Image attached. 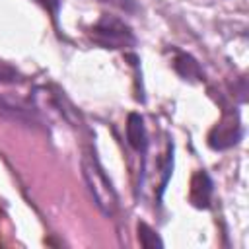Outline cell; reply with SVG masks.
<instances>
[{
    "mask_svg": "<svg viewBox=\"0 0 249 249\" xmlns=\"http://www.w3.org/2000/svg\"><path fill=\"white\" fill-rule=\"evenodd\" d=\"M82 175H84L88 191H89L95 206L101 210V214L113 216L119 208V196H117L107 173L103 171V167L99 165L97 158L91 152H86L82 156Z\"/></svg>",
    "mask_w": 249,
    "mask_h": 249,
    "instance_id": "1",
    "label": "cell"
},
{
    "mask_svg": "<svg viewBox=\"0 0 249 249\" xmlns=\"http://www.w3.org/2000/svg\"><path fill=\"white\" fill-rule=\"evenodd\" d=\"M91 39L103 49H128L136 45L132 29L115 16H101L91 27Z\"/></svg>",
    "mask_w": 249,
    "mask_h": 249,
    "instance_id": "2",
    "label": "cell"
},
{
    "mask_svg": "<svg viewBox=\"0 0 249 249\" xmlns=\"http://www.w3.org/2000/svg\"><path fill=\"white\" fill-rule=\"evenodd\" d=\"M241 134L243 130L237 111H226L208 132V146L212 150H228L241 140Z\"/></svg>",
    "mask_w": 249,
    "mask_h": 249,
    "instance_id": "3",
    "label": "cell"
},
{
    "mask_svg": "<svg viewBox=\"0 0 249 249\" xmlns=\"http://www.w3.org/2000/svg\"><path fill=\"white\" fill-rule=\"evenodd\" d=\"M0 115L8 117L12 121L23 123L27 126L39 123V117L31 107H27L21 101H12V99H6V97H0Z\"/></svg>",
    "mask_w": 249,
    "mask_h": 249,
    "instance_id": "4",
    "label": "cell"
},
{
    "mask_svg": "<svg viewBox=\"0 0 249 249\" xmlns=\"http://www.w3.org/2000/svg\"><path fill=\"white\" fill-rule=\"evenodd\" d=\"M191 202L196 208H208L212 200V181L204 171H196L191 179Z\"/></svg>",
    "mask_w": 249,
    "mask_h": 249,
    "instance_id": "5",
    "label": "cell"
},
{
    "mask_svg": "<svg viewBox=\"0 0 249 249\" xmlns=\"http://www.w3.org/2000/svg\"><path fill=\"white\" fill-rule=\"evenodd\" d=\"M126 140L136 152H146L148 148V134L144 121L138 113H130L126 121Z\"/></svg>",
    "mask_w": 249,
    "mask_h": 249,
    "instance_id": "6",
    "label": "cell"
},
{
    "mask_svg": "<svg viewBox=\"0 0 249 249\" xmlns=\"http://www.w3.org/2000/svg\"><path fill=\"white\" fill-rule=\"evenodd\" d=\"M173 68H175L177 74L183 76L185 80H200V78H202V70H200L198 62H196L191 54H187V53H181V51L175 53Z\"/></svg>",
    "mask_w": 249,
    "mask_h": 249,
    "instance_id": "7",
    "label": "cell"
},
{
    "mask_svg": "<svg viewBox=\"0 0 249 249\" xmlns=\"http://www.w3.org/2000/svg\"><path fill=\"white\" fill-rule=\"evenodd\" d=\"M136 230H138V241H140V245H142V247H146V249L163 247V241L160 239L158 231H154L146 222H138Z\"/></svg>",
    "mask_w": 249,
    "mask_h": 249,
    "instance_id": "8",
    "label": "cell"
},
{
    "mask_svg": "<svg viewBox=\"0 0 249 249\" xmlns=\"http://www.w3.org/2000/svg\"><path fill=\"white\" fill-rule=\"evenodd\" d=\"M18 70L6 62H0V84H14L18 82Z\"/></svg>",
    "mask_w": 249,
    "mask_h": 249,
    "instance_id": "9",
    "label": "cell"
},
{
    "mask_svg": "<svg viewBox=\"0 0 249 249\" xmlns=\"http://www.w3.org/2000/svg\"><path fill=\"white\" fill-rule=\"evenodd\" d=\"M103 2H109V4H113L117 8H121V10H126V12H130V10L136 8L134 6V0H103Z\"/></svg>",
    "mask_w": 249,
    "mask_h": 249,
    "instance_id": "10",
    "label": "cell"
},
{
    "mask_svg": "<svg viewBox=\"0 0 249 249\" xmlns=\"http://www.w3.org/2000/svg\"><path fill=\"white\" fill-rule=\"evenodd\" d=\"M39 2H41L45 8H49V10L56 16V8H58V2H60V0H39Z\"/></svg>",
    "mask_w": 249,
    "mask_h": 249,
    "instance_id": "11",
    "label": "cell"
}]
</instances>
